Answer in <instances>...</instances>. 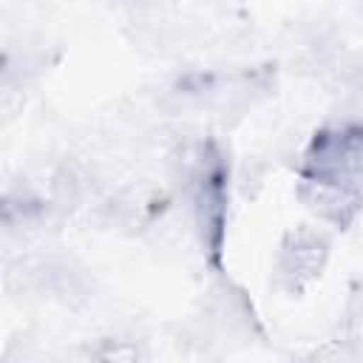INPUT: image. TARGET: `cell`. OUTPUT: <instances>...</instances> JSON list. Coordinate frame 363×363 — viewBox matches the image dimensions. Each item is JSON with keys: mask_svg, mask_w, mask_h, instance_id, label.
Masks as SVG:
<instances>
[{"mask_svg": "<svg viewBox=\"0 0 363 363\" xmlns=\"http://www.w3.org/2000/svg\"><path fill=\"white\" fill-rule=\"evenodd\" d=\"M298 199L303 201V207L315 218H320L323 224H332L337 230H346L357 218V213L363 210L360 182L303 176L298 184Z\"/></svg>", "mask_w": 363, "mask_h": 363, "instance_id": "277c9868", "label": "cell"}, {"mask_svg": "<svg viewBox=\"0 0 363 363\" xmlns=\"http://www.w3.org/2000/svg\"><path fill=\"white\" fill-rule=\"evenodd\" d=\"M303 176L363 182V122L320 128L306 147Z\"/></svg>", "mask_w": 363, "mask_h": 363, "instance_id": "7a4b0ae2", "label": "cell"}, {"mask_svg": "<svg viewBox=\"0 0 363 363\" xmlns=\"http://www.w3.org/2000/svg\"><path fill=\"white\" fill-rule=\"evenodd\" d=\"M184 179L199 241L213 255V261H218L227 224V162L221 150L213 142L196 147Z\"/></svg>", "mask_w": 363, "mask_h": 363, "instance_id": "6da1fadb", "label": "cell"}, {"mask_svg": "<svg viewBox=\"0 0 363 363\" xmlns=\"http://www.w3.org/2000/svg\"><path fill=\"white\" fill-rule=\"evenodd\" d=\"M326 261H329V238L320 230L301 224L281 238L272 261V281L278 289L298 295L315 278H320Z\"/></svg>", "mask_w": 363, "mask_h": 363, "instance_id": "3957f363", "label": "cell"}]
</instances>
